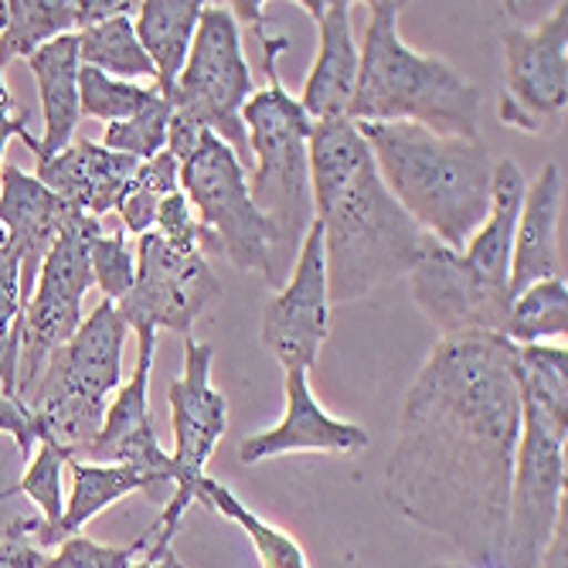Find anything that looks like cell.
Wrapping results in <instances>:
<instances>
[{
    "instance_id": "cell-1",
    "label": "cell",
    "mask_w": 568,
    "mask_h": 568,
    "mask_svg": "<svg viewBox=\"0 0 568 568\" xmlns=\"http://www.w3.org/2000/svg\"><path fill=\"white\" fill-rule=\"evenodd\" d=\"M518 439V347L500 334L439 337L405 395L385 497L463 565L504 568Z\"/></svg>"
},
{
    "instance_id": "cell-2",
    "label": "cell",
    "mask_w": 568,
    "mask_h": 568,
    "mask_svg": "<svg viewBox=\"0 0 568 568\" xmlns=\"http://www.w3.org/2000/svg\"><path fill=\"white\" fill-rule=\"evenodd\" d=\"M310 191L314 219L324 229L331 306L354 303L382 283L412 273L429 235L398 209L382 184L372 150L354 120L314 123Z\"/></svg>"
},
{
    "instance_id": "cell-3",
    "label": "cell",
    "mask_w": 568,
    "mask_h": 568,
    "mask_svg": "<svg viewBox=\"0 0 568 568\" xmlns=\"http://www.w3.org/2000/svg\"><path fill=\"white\" fill-rule=\"evenodd\" d=\"M398 209L439 245L463 252L490 209L494 161L484 140L443 136L416 123H357Z\"/></svg>"
},
{
    "instance_id": "cell-4",
    "label": "cell",
    "mask_w": 568,
    "mask_h": 568,
    "mask_svg": "<svg viewBox=\"0 0 568 568\" xmlns=\"http://www.w3.org/2000/svg\"><path fill=\"white\" fill-rule=\"evenodd\" d=\"M368 31L357 48V85L347 120L416 123L443 136L480 140V85L449 62L408 48L398 34L402 4H368Z\"/></svg>"
},
{
    "instance_id": "cell-5",
    "label": "cell",
    "mask_w": 568,
    "mask_h": 568,
    "mask_svg": "<svg viewBox=\"0 0 568 568\" xmlns=\"http://www.w3.org/2000/svg\"><path fill=\"white\" fill-rule=\"evenodd\" d=\"M260 48L266 62V89H255L242 106V126L252 153L248 194L260 212L276 225L280 252L300 248L306 229L314 225V191H310V120L280 82V55L290 51L286 34L260 31ZM296 255V252H293Z\"/></svg>"
},
{
    "instance_id": "cell-6",
    "label": "cell",
    "mask_w": 568,
    "mask_h": 568,
    "mask_svg": "<svg viewBox=\"0 0 568 568\" xmlns=\"http://www.w3.org/2000/svg\"><path fill=\"white\" fill-rule=\"evenodd\" d=\"M130 327L116 303L102 300L79 331L48 357V365L24 398L38 439H51L72 459L95 439L106 419L110 395L123 385V344Z\"/></svg>"
},
{
    "instance_id": "cell-7",
    "label": "cell",
    "mask_w": 568,
    "mask_h": 568,
    "mask_svg": "<svg viewBox=\"0 0 568 568\" xmlns=\"http://www.w3.org/2000/svg\"><path fill=\"white\" fill-rule=\"evenodd\" d=\"M252 92L255 82L242 51L239 21L232 18L229 4H204L191 55L171 92L168 150L178 158V164L191 158L204 133L222 136L239 153V161L252 158L242 126V106Z\"/></svg>"
},
{
    "instance_id": "cell-8",
    "label": "cell",
    "mask_w": 568,
    "mask_h": 568,
    "mask_svg": "<svg viewBox=\"0 0 568 568\" xmlns=\"http://www.w3.org/2000/svg\"><path fill=\"white\" fill-rule=\"evenodd\" d=\"M181 194L197 219L201 252H219L232 270L276 283V225L252 201L248 171L222 136L204 133L191 158L181 161Z\"/></svg>"
},
{
    "instance_id": "cell-9",
    "label": "cell",
    "mask_w": 568,
    "mask_h": 568,
    "mask_svg": "<svg viewBox=\"0 0 568 568\" xmlns=\"http://www.w3.org/2000/svg\"><path fill=\"white\" fill-rule=\"evenodd\" d=\"M565 439L568 423L548 416L541 405L521 395V439L510 477L504 568H538L555 528L565 521Z\"/></svg>"
},
{
    "instance_id": "cell-10",
    "label": "cell",
    "mask_w": 568,
    "mask_h": 568,
    "mask_svg": "<svg viewBox=\"0 0 568 568\" xmlns=\"http://www.w3.org/2000/svg\"><path fill=\"white\" fill-rule=\"evenodd\" d=\"M102 235L99 219L75 212L44 255L38 283L21 314V361L18 398L24 402L38 385L48 357L55 354L82 324V296L95 286L89 248Z\"/></svg>"
},
{
    "instance_id": "cell-11",
    "label": "cell",
    "mask_w": 568,
    "mask_h": 568,
    "mask_svg": "<svg viewBox=\"0 0 568 568\" xmlns=\"http://www.w3.org/2000/svg\"><path fill=\"white\" fill-rule=\"evenodd\" d=\"M215 296L219 280L201 245H181L146 232L136 245V280L130 293L116 300V314L130 331H171L191 337L194 321Z\"/></svg>"
},
{
    "instance_id": "cell-12",
    "label": "cell",
    "mask_w": 568,
    "mask_h": 568,
    "mask_svg": "<svg viewBox=\"0 0 568 568\" xmlns=\"http://www.w3.org/2000/svg\"><path fill=\"white\" fill-rule=\"evenodd\" d=\"M568 106V4L538 28L504 31L500 120L514 130L541 133Z\"/></svg>"
},
{
    "instance_id": "cell-13",
    "label": "cell",
    "mask_w": 568,
    "mask_h": 568,
    "mask_svg": "<svg viewBox=\"0 0 568 568\" xmlns=\"http://www.w3.org/2000/svg\"><path fill=\"white\" fill-rule=\"evenodd\" d=\"M331 334L324 229L314 219L306 229L290 283L263 310V344L286 372H310Z\"/></svg>"
},
{
    "instance_id": "cell-14",
    "label": "cell",
    "mask_w": 568,
    "mask_h": 568,
    "mask_svg": "<svg viewBox=\"0 0 568 568\" xmlns=\"http://www.w3.org/2000/svg\"><path fill=\"white\" fill-rule=\"evenodd\" d=\"M412 300L423 310V317L439 327L443 337L456 334H500L507 324L510 296L504 290L487 286L463 255L426 239L423 255L408 273Z\"/></svg>"
},
{
    "instance_id": "cell-15",
    "label": "cell",
    "mask_w": 568,
    "mask_h": 568,
    "mask_svg": "<svg viewBox=\"0 0 568 568\" xmlns=\"http://www.w3.org/2000/svg\"><path fill=\"white\" fill-rule=\"evenodd\" d=\"M136 334V368L126 385H120L116 398L106 405V419L95 439L82 446L75 459L85 463H123L161 487L178 480V467L171 453H164L158 429L150 419V368L158 354V331H133Z\"/></svg>"
},
{
    "instance_id": "cell-16",
    "label": "cell",
    "mask_w": 568,
    "mask_h": 568,
    "mask_svg": "<svg viewBox=\"0 0 568 568\" xmlns=\"http://www.w3.org/2000/svg\"><path fill=\"white\" fill-rule=\"evenodd\" d=\"M212 361L215 347L184 337V372L171 382V429H174V494L194 504V480L204 474L209 459L215 456L219 439L229 429V402L212 385Z\"/></svg>"
},
{
    "instance_id": "cell-17",
    "label": "cell",
    "mask_w": 568,
    "mask_h": 568,
    "mask_svg": "<svg viewBox=\"0 0 568 568\" xmlns=\"http://www.w3.org/2000/svg\"><path fill=\"white\" fill-rule=\"evenodd\" d=\"M283 388H286L283 419L273 429L255 433L239 446V459L248 463V467L273 456H290V453H344L347 456V453H361L372 443L365 429L334 419L314 398V392H310V372H286Z\"/></svg>"
},
{
    "instance_id": "cell-18",
    "label": "cell",
    "mask_w": 568,
    "mask_h": 568,
    "mask_svg": "<svg viewBox=\"0 0 568 568\" xmlns=\"http://www.w3.org/2000/svg\"><path fill=\"white\" fill-rule=\"evenodd\" d=\"M75 209L48 191L34 174L18 168H0V229L8 232V245L21 260V300L28 303L44 255L55 245Z\"/></svg>"
},
{
    "instance_id": "cell-19",
    "label": "cell",
    "mask_w": 568,
    "mask_h": 568,
    "mask_svg": "<svg viewBox=\"0 0 568 568\" xmlns=\"http://www.w3.org/2000/svg\"><path fill=\"white\" fill-rule=\"evenodd\" d=\"M300 8L314 18L321 34L314 65H310L300 92V106L314 123L341 120L351 110L357 85V44L351 34L354 4L347 0H303Z\"/></svg>"
},
{
    "instance_id": "cell-20",
    "label": "cell",
    "mask_w": 568,
    "mask_h": 568,
    "mask_svg": "<svg viewBox=\"0 0 568 568\" xmlns=\"http://www.w3.org/2000/svg\"><path fill=\"white\" fill-rule=\"evenodd\" d=\"M140 161L102 146L95 140H72L62 153L51 161H41L34 168V178L55 191L69 209L102 219L106 212H116L120 197L136 178Z\"/></svg>"
},
{
    "instance_id": "cell-21",
    "label": "cell",
    "mask_w": 568,
    "mask_h": 568,
    "mask_svg": "<svg viewBox=\"0 0 568 568\" xmlns=\"http://www.w3.org/2000/svg\"><path fill=\"white\" fill-rule=\"evenodd\" d=\"M558 222H561V171L558 164H545L541 174L525 187L518 232H514V252H510V276H507L510 300L521 290L561 273Z\"/></svg>"
},
{
    "instance_id": "cell-22",
    "label": "cell",
    "mask_w": 568,
    "mask_h": 568,
    "mask_svg": "<svg viewBox=\"0 0 568 568\" xmlns=\"http://www.w3.org/2000/svg\"><path fill=\"white\" fill-rule=\"evenodd\" d=\"M28 69L38 82L41 92V120H44V136L38 140L34 161H51L72 143V133L82 120L79 106V38L65 34L51 44L38 48L28 59Z\"/></svg>"
},
{
    "instance_id": "cell-23",
    "label": "cell",
    "mask_w": 568,
    "mask_h": 568,
    "mask_svg": "<svg viewBox=\"0 0 568 568\" xmlns=\"http://www.w3.org/2000/svg\"><path fill=\"white\" fill-rule=\"evenodd\" d=\"M525 174L514 161L494 164L490 178V209L484 225L470 235L467 248H463V263H467L487 286L507 293L510 276V252H514V232H518V215L525 201ZM510 296V293H507Z\"/></svg>"
},
{
    "instance_id": "cell-24",
    "label": "cell",
    "mask_w": 568,
    "mask_h": 568,
    "mask_svg": "<svg viewBox=\"0 0 568 568\" xmlns=\"http://www.w3.org/2000/svg\"><path fill=\"white\" fill-rule=\"evenodd\" d=\"M201 11H204L201 0H143L136 8L133 31L146 51L153 72H158V92L168 99L191 55Z\"/></svg>"
},
{
    "instance_id": "cell-25",
    "label": "cell",
    "mask_w": 568,
    "mask_h": 568,
    "mask_svg": "<svg viewBox=\"0 0 568 568\" xmlns=\"http://www.w3.org/2000/svg\"><path fill=\"white\" fill-rule=\"evenodd\" d=\"M72 494L65 500V514L51 535V548H59L62 541L82 535V528L102 514L106 507H113L116 500L130 497V494H143L161 487L153 477L123 467V463H85V459H72Z\"/></svg>"
},
{
    "instance_id": "cell-26",
    "label": "cell",
    "mask_w": 568,
    "mask_h": 568,
    "mask_svg": "<svg viewBox=\"0 0 568 568\" xmlns=\"http://www.w3.org/2000/svg\"><path fill=\"white\" fill-rule=\"evenodd\" d=\"M79 34V0H8V24L0 34V72L31 59L55 38Z\"/></svg>"
},
{
    "instance_id": "cell-27",
    "label": "cell",
    "mask_w": 568,
    "mask_h": 568,
    "mask_svg": "<svg viewBox=\"0 0 568 568\" xmlns=\"http://www.w3.org/2000/svg\"><path fill=\"white\" fill-rule=\"evenodd\" d=\"M191 490H194V500H197V504L219 510L222 518H229L232 525H239V528L248 535V541H252V548H255V558H260L263 568H310V565H306V555H303V548H300L296 538H290V535L280 531L276 525L263 521L260 514L248 510V507H245L229 487H222L215 477H204V474H201V477L194 480Z\"/></svg>"
},
{
    "instance_id": "cell-28",
    "label": "cell",
    "mask_w": 568,
    "mask_h": 568,
    "mask_svg": "<svg viewBox=\"0 0 568 568\" xmlns=\"http://www.w3.org/2000/svg\"><path fill=\"white\" fill-rule=\"evenodd\" d=\"M79 62L85 69H95L110 79H153L158 82V72H153L146 51L133 31V18L120 14L110 21H99L92 28H82L79 34Z\"/></svg>"
},
{
    "instance_id": "cell-29",
    "label": "cell",
    "mask_w": 568,
    "mask_h": 568,
    "mask_svg": "<svg viewBox=\"0 0 568 568\" xmlns=\"http://www.w3.org/2000/svg\"><path fill=\"white\" fill-rule=\"evenodd\" d=\"M72 463V453L51 439H38V453L31 456V467L21 477L18 487L0 490V500L14 497V494H28L38 504V528H34V545L41 551L51 548V535H55L62 514H65V494H62V477Z\"/></svg>"
},
{
    "instance_id": "cell-30",
    "label": "cell",
    "mask_w": 568,
    "mask_h": 568,
    "mask_svg": "<svg viewBox=\"0 0 568 568\" xmlns=\"http://www.w3.org/2000/svg\"><path fill=\"white\" fill-rule=\"evenodd\" d=\"M565 331H568V286L561 276L541 280L510 300L504 337L514 347L545 344L555 337L565 341Z\"/></svg>"
},
{
    "instance_id": "cell-31",
    "label": "cell",
    "mask_w": 568,
    "mask_h": 568,
    "mask_svg": "<svg viewBox=\"0 0 568 568\" xmlns=\"http://www.w3.org/2000/svg\"><path fill=\"white\" fill-rule=\"evenodd\" d=\"M181 191V164L171 150H161L158 158H150L136 168L133 184L120 197L116 212L123 219V232L146 235L153 232V219H158L161 201Z\"/></svg>"
},
{
    "instance_id": "cell-32",
    "label": "cell",
    "mask_w": 568,
    "mask_h": 568,
    "mask_svg": "<svg viewBox=\"0 0 568 568\" xmlns=\"http://www.w3.org/2000/svg\"><path fill=\"white\" fill-rule=\"evenodd\" d=\"M518 388L548 416L568 423V351L565 344L518 347Z\"/></svg>"
},
{
    "instance_id": "cell-33",
    "label": "cell",
    "mask_w": 568,
    "mask_h": 568,
    "mask_svg": "<svg viewBox=\"0 0 568 568\" xmlns=\"http://www.w3.org/2000/svg\"><path fill=\"white\" fill-rule=\"evenodd\" d=\"M21 260L4 242L0 248V395L18 398V361H21Z\"/></svg>"
},
{
    "instance_id": "cell-34",
    "label": "cell",
    "mask_w": 568,
    "mask_h": 568,
    "mask_svg": "<svg viewBox=\"0 0 568 568\" xmlns=\"http://www.w3.org/2000/svg\"><path fill=\"white\" fill-rule=\"evenodd\" d=\"M158 95L153 85H136V82H123V79H110L95 69H79V106L82 116L102 120V123H123L130 116H136L146 102Z\"/></svg>"
},
{
    "instance_id": "cell-35",
    "label": "cell",
    "mask_w": 568,
    "mask_h": 568,
    "mask_svg": "<svg viewBox=\"0 0 568 568\" xmlns=\"http://www.w3.org/2000/svg\"><path fill=\"white\" fill-rule=\"evenodd\" d=\"M168 126H171V99L158 92L136 116L123 123H110L102 146L126 153V158L143 164L150 158H158L161 150H168Z\"/></svg>"
},
{
    "instance_id": "cell-36",
    "label": "cell",
    "mask_w": 568,
    "mask_h": 568,
    "mask_svg": "<svg viewBox=\"0 0 568 568\" xmlns=\"http://www.w3.org/2000/svg\"><path fill=\"white\" fill-rule=\"evenodd\" d=\"M89 266H92V280L102 290V300H123L136 280V252L126 245V232L123 225L116 232H102L92 248H89Z\"/></svg>"
},
{
    "instance_id": "cell-37",
    "label": "cell",
    "mask_w": 568,
    "mask_h": 568,
    "mask_svg": "<svg viewBox=\"0 0 568 568\" xmlns=\"http://www.w3.org/2000/svg\"><path fill=\"white\" fill-rule=\"evenodd\" d=\"M146 545H150V528L130 545H99L85 535H75L62 541L55 555H44L38 568H126Z\"/></svg>"
},
{
    "instance_id": "cell-38",
    "label": "cell",
    "mask_w": 568,
    "mask_h": 568,
    "mask_svg": "<svg viewBox=\"0 0 568 568\" xmlns=\"http://www.w3.org/2000/svg\"><path fill=\"white\" fill-rule=\"evenodd\" d=\"M184 507L178 504H164L161 518L150 525V545L126 565V568H184V561L174 555V538L181 531V521H184Z\"/></svg>"
},
{
    "instance_id": "cell-39",
    "label": "cell",
    "mask_w": 568,
    "mask_h": 568,
    "mask_svg": "<svg viewBox=\"0 0 568 568\" xmlns=\"http://www.w3.org/2000/svg\"><path fill=\"white\" fill-rule=\"evenodd\" d=\"M38 518H18L4 535H0V568H38L48 551L34 545Z\"/></svg>"
},
{
    "instance_id": "cell-40",
    "label": "cell",
    "mask_w": 568,
    "mask_h": 568,
    "mask_svg": "<svg viewBox=\"0 0 568 568\" xmlns=\"http://www.w3.org/2000/svg\"><path fill=\"white\" fill-rule=\"evenodd\" d=\"M153 232L164 235L168 242L197 245V219H194L191 204H187V197L181 191L161 201L158 219H153Z\"/></svg>"
},
{
    "instance_id": "cell-41",
    "label": "cell",
    "mask_w": 568,
    "mask_h": 568,
    "mask_svg": "<svg viewBox=\"0 0 568 568\" xmlns=\"http://www.w3.org/2000/svg\"><path fill=\"white\" fill-rule=\"evenodd\" d=\"M0 433L11 436L24 456H31V446L38 443V433H34L31 412H28V405H24L21 398L0 395Z\"/></svg>"
},
{
    "instance_id": "cell-42",
    "label": "cell",
    "mask_w": 568,
    "mask_h": 568,
    "mask_svg": "<svg viewBox=\"0 0 568 568\" xmlns=\"http://www.w3.org/2000/svg\"><path fill=\"white\" fill-rule=\"evenodd\" d=\"M24 140L28 136V110H21L11 99V89L4 82V72H0V168H4V150L11 140Z\"/></svg>"
},
{
    "instance_id": "cell-43",
    "label": "cell",
    "mask_w": 568,
    "mask_h": 568,
    "mask_svg": "<svg viewBox=\"0 0 568 568\" xmlns=\"http://www.w3.org/2000/svg\"><path fill=\"white\" fill-rule=\"evenodd\" d=\"M565 548H568V525L561 521V525L555 528V535H551V541H548V548H545V555H541V565H538V568H568V555H565Z\"/></svg>"
},
{
    "instance_id": "cell-44",
    "label": "cell",
    "mask_w": 568,
    "mask_h": 568,
    "mask_svg": "<svg viewBox=\"0 0 568 568\" xmlns=\"http://www.w3.org/2000/svg\"><path fill=\"white\" fill-rule=\"evenodd\" d=\"M4 24H8V0H0V34H4Z\"/></svg>"
},
{
    "instance_id": "cell-45",
    "label": "cell",
    "mask_w": 568,
    "mask_h": 568,
    "mask_svg": "<svg viewBox=\"0 0 568 568\" xmlns=\"http://www.w3.org/2000/svg\"><path fill=\"white\" fill-rule=\"evenodd\" d=\"M429 568H470V565H463V561H459V565H449V561H436V565H429Z\"/></svg>"
},
{
    "instance_id": "cell-46",
    "label": "cell",
    "mask_w": 568,
    "mask_h": 568,
    "mask_svg": "<svg viewBox=\"0 0 568 568\" xmlns=\"http://www.w3.org/2000/svg\"><path fill=\"white\" fill-rule=\"evenodd\" d=\"M4 242H8V232H4V229H0V248H4Z\"/></svg>"
}]
</instances>
